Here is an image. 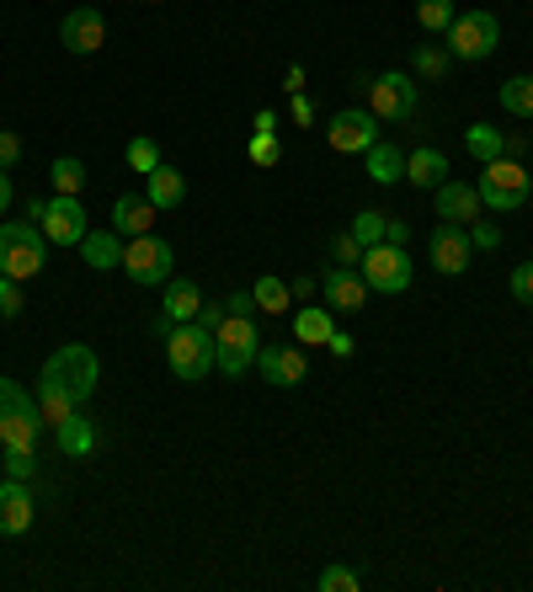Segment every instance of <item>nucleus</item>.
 Segmentation results:
<instances>
[{
  "instance_id": "21",
  "label": "nucleus",
  "mask_w": 533,
  "mask_h": 592,
  "mask_svg": "<svg viewBox=\"0 0 533 592\" xmlns=\"http://www.w3.org/2000/svg\"><path fill=\"white\" fill-rule=\"evenodd\" d=\"M406 181L411 187H438V181H448V155L432 145H421L406 155Z\"/></svg>"
},
{
  "instance_id": "31",
  "label": "nucleus",
  "mask_w": 533,
  "mask_h": 592,
  "mask_svg": "<svg viewBox=\"0 0 533 592\" xmlns=\"http://www.w3.org/2000/svg\"><path fill=\"white\" fill-rule=\"evenodd\" d=\"M453 17H459L453 0H416V22H421L427 32H448L453 28Z\"/></svg>"
},
{
  "instance_id": "36",
  "label": "nucleus",
  "mask_w": 533,
  "mask_h": 592,
  "mask_svg": "<svg viewBox=\"0 0 533 592\" xmlns=\"http://www.w3.org/2000/svg\"><path fill=\"white\" fill-rule=\"evenodd\" d=\"M315 588H321V592H357V571H353V565H326Z\"/></svg>"
},
{
  "instance_id": "30",
  "label": "nucleus",
  "mask_w": 533,
  "mask_h": 592,
  "mask_svg": "<svg viewBox=\"0 0 533 592\" xmlns=\"http://www.w3.org/2000/svg\"><path fill=\"white\" fill-rule=\"evenodd\" d=\"M38 412H43V422H54V427H60L64 416L81 412V406H75L64 390H54V385H43V380H38Z\"/></svg>"
},
{
  "instance_id": "14",
  "label": "nucleus",
  "mask_w": 533,
  "mask_h": 592,
  "mask_svg": "<svg viewBox=\"0 0 533 592\" xmlns=\"http://www.w3.org/2000/svg\"><path fill=\"white\" fill-rule=\"evenodd\" d=\"M470 257H474V240L464 225H438V230H432V267H438L443 278H459V272L470 267Z\"/></svg>"
},
{
  "instance_id": "43",
  "label": "nucleus",
  "mask_w": 533,
  "mask_h": 592,
  "mask_svg": "<svg viewBox=\"0 0 533 592\" xmlns=\"http://www.w3.org/2000/svg\"><path fill=\"white\" fill-rule=\"evenodd\" d=\"M470 240H474V251H497V246H502V230H497V225H474Z\"/></svg>"
},
{
  "instance_id": "27",
  "label": "nucleus",
  "mask_w": 533,
  "mask_h": 592,
  "mask_svg": "<svg viewBox=\"0 0 533 592\" xmlns=\"http://www.w3.org/2000/svg\"><path fill=\"white\" fill-rule=\"evenodd\" d=\"M251 299H257V310H266V315H283V310L294 304V289H289L283 278L262 272V278H257V289H251Z\"/></svg>"
},
{
  "instance_id": "24",
  "label": "nucleus",
  "mask_w": 533,
  "mask_h": 592,
  "mask_svg": "<svg viewBox=\"0 0 533 592\" xmlns=\"http://www.w3.org/2000/svg\"><path fill=\"white\" fill-rule=\"evenodd\" d=\"M198 310H203V289L192 283V278H181V283H171L166 289V299H160V315H171V321H198Z\"/></svg>"
},
{
  "instance_id": "40",
  "label": "nucleus",
  "mask_w": 533,
  "mask_h": 592,
  "mask_svg": "<svg viewBox=\"0 0 533 592\" xmlns=\"http://www.w3.org/2000/svg\"><path fill=\"white\" fill-rule=\"evenodd\" d=\"M512 294L523 299V304H533V262H518V267H512Z\"/></svg>"
},
{
  "instance_id": "28",
  "label": "nucleus",
  "mask_w": 533,
  "mask_h": 592,
  "mask_svg": "<svg viewBox=\"0 0 533 592\" xmlns=\"http://www.w3.org/2000/svg\"><path fill=\"white\" fill-rule=\"evenodd\" d=\"M464 149H470L474 160H497V155H506V139H502V128H491V123H470L464 128Z\"/></svg>"
},
{
  "instance_id": "17",
  "label": "nucleus",
  "mask_w": 533,
  "mask_h": 592,
  "mask_svg": "<svg viewBox=\"0 0 533 592\" xmlns=\"http://www.w3.org/2000/svg\"><path fill=\"white\" fill-rule=\"evenodd\" d=\"M321 289H326V304L342 310V315H353V310L368 304V283H363V272H353V267H331L326 278H321Z\"/></svg>"
},
{
  "instance_id": "1",
  "label": "nucleus",
  "mask_w": 533,
  "mask_h": 592,
  "mask_svg": "<svg viewBox=\"0 0 533 592\" xmlns=\"http://www.w3.org/2000/svg\"><path fill=\"white\" fill-rule=\"evenodd\" d=\"M166 363H171V374H177L181 385L208 380V374L219 368L213 331H208L203 321H181V326H171V336H166Z\"/></svg>"
},
{
  "instance_id": "16",
  "label": "nucleus",
  "mask_w": 533,
  "mask_h": 592,
  "mask_svg": "<svg viewBox=\"0 0 533 592\" xmlns=\"http://www.w3.org/2000/svg\"><path fill=\"white\" fill-rule=\"evenodd\" d=\"M60 43L70 49V54H96V49L107 43V22H102V11H91V6L70 11V17L60 22Z\"/></svg>"
},
{
  "instance_id": "11",
  "label": "nucleus",
  "mask_w": 533,
  "mask_h": 592,
  "mask_svg": "<svg viewBox=\"0 0 533 592\" xmlns=\"http://www.w3.org/2000/svg\"><path fill=\"white\" fill-rule=\"evenodd\" d=\"M38 225H43V236L54 240V246H81L86 240V208H81V198L75 193H54L49 204H43V214H38Z\"/></svg>"
},
{
  "instance_id": "37",
  "label": "nucleus",
  "mask_w": 533,
  "mask_h": 592,
  "mask_svg": "<svg viewBox=\"0 0 533 592\" xmlns=\"http://www.w3.org/2000/svg\"><path fill=\"white\" fill-rule=\"evenodd\" d=\"M128 166L149 177V172L160 166V145H155V139H134V145H128Z\"/></svg>"
},
{
  "instance_id": "8",
  "label": "nucleus",
  "mask_w": 533,
  "mask_h": 592,
  "mask_svg": "<svg viewBox=\"0 0 533 592\" xmlns=\"http://www.w3.org/2000/svg\"><path fill=\"white\" fill-rule=\"evenodd\" d=\"M357 267H363V283H368L374 294H406V289H411V257H406V246L379 240V246L363 251Z\"/></svg>"
},
{
  "instance_id": "12",
  "label": "nucleus",
  "mask_w": 533,
  "mask_h": 592,
  "mask_svg": "<svg viewBox=\"0 0 533 592\" xmlns=\"http://www.w3.org/2000/svg\"><path fill=\"white\" fill-rule=\"evenodd\" d=\"M331 149H342V155H368V145H379V118L368 113V107H347V113H336L331 118Z\"/></svg>"
},
{
  "instance_id": "48",
  "label": "nucleus",
  "mask_w": 533,
  "mask_h": 592,
  "mask_svg": "<svg viewBox=\"0 0 533 592\" xmlns=\"http://www.w3.org/2000/svg\"><path fill=\"white\" fill-rule=\"evenodd\" d=\"M294 118H299V123L315 118V102H310V96H299V91H294Z\"/></svg>"
},
{
  "instance_id": "38",
  "label": "nucleus",
  "mask_w": 533,
  "mask_h": 592,
  "mask_svg": "<svg viewBox=\"0 0 533 592\" xmlns=\"http://www.w3.org/2000/svg\"><path fill=\"white\" fill-rule=\"evenodd\" d=\"M22 315V283L0 272V321H17Z\"/></svg>"
},
{
  "instance_id": "47",
  "label": "nucleus",
  "mask_w": 533,
  "mask_h": 592,
  "mask_svg": "<svg viewBox=\"0 0 533 592\" xmlns=\"http://www.w3.org/2000/svg\"><path fill=\"white\" fill-rule=\"evenodd\" d=\"M198 321H203V326L213 331V326H219V321H224V304H208V299H203V310H198Z\"/></svg>"
},
{
  "instance_id": "19",
  "label": "nucleus",
  "mask_w": 533,
  "mask_h": 592,
  "mask_svg": "<svg viewBox=\"0 0 533 592\" xmlns=\"http://www.w3.org/2000/svg\"><path fill=\"white\" fill-rule=\"evenodd\" d=\"M155 214H160V208L149 204V198H139V193H123L118 204H113V230H118V236H149V225H155Z\"/></svg>"
},
{
  "instance_id": "29",
  "label": "nucleus",
  "mask_w": 533,
  "mask_h": 592,
  "mask_svg": "<svg viewBox=\"0 0 533 592\" xmlns=\"http://www.w3.org/2000/svg\"><path fill=\"white\" fill-rule=\"evenodd\" d=\"M502 107L512 118H533V75H512L502 81Z\"/></svg>"
},
{
  "instance_id": "9",
  "label": "nucleus",
  "mask_w": 533,
  "mask_h": 592,
  "mask_svg": "<svg viewBox=\"0 0 533 592\" xmlns=\"http://www.w3.org/2000/svg\"><path fill=\"white\" fill-rule=\"evenodd\" d=\"M171 262H177V251H171V240H160V236H134L123 246V272L134 283H166Z\"/></svg>"
},
{
  "instance_id": "39",
  "label": "nucleus",
  "mask_w": 533,
  "mask_h": 592,
  "mask_svg": "<svg viewBox=\"0 0 533 592\" xmlns=\"http://www.w3.org/2000/svg\"><path fill=\"white\" fill-rule=\"evenodd\" d=\"M32 470H38L32 448H6V475H11V480H32Z\"/></svg>"
},
{
  "instance_id": "2",
  "label": "nucleus",
  "mask_w": 533,
  "mask_h": 592,
  "mask_svg": "<svg viewBox=\"0 0 533 592\" xmlns=\"http://www.w3.org/2000/svg\"><path fill=\"white\" fill-rule=\"evenodd\" d=\"M43 385H54V390H64L75 406H86L91 395H96V380H102V357L91 353L86 342H64L60 353L43 363V374H38Z\"/></svg>"
},
{
  "instance_id": "49",
  "label": "nucleus",
  "mask_w": 533,
  "mask_h": 592,
  "mask_svg": "<svg viewBox=\"0 0 533 592\" xmlns=\"http://www.w3.org/2000/svg\"><path fill=\"white\" fill-rule=\"evenodd\" d=\"M283 86H289V91H299V86H304V70H299V64H289V75H283Z\"/></svg>"
},
{
  "instance_id": "18",
  "label": "nucleus",
  "mask_w": 533,
  "mask_h": 592,
  "mask_svg": "<svg viewBox=\"0 0 533 592\" xmlns=\"http://www.w3.org/2000/svg\"><path fill=\"white\" fill-rule=\"evenodd\" d=\"M480 193H474L470 181H438V214H443V225H474L480 219Z\"/></svg>"
},
{
  "instance_id": "32",
  "label": "nucleus",
  "mask_w": 533,
  "mask_h": 592,
  "mask_svg": "<svg viewBox=\"0 0 533 592\" xmlns=\"http://www.w3.org/2000/svg\"><path fill=\"white\" fill-rule=\"evenodd\" d=\"M448 64H453V54H448L443 43H421L416 49V75H427V81H443Z\"/></svg>"
},
{
  "instance_id": "6",
  "label": "nucleus",
  "mask_w": 533,
  "mask_h": 592,
  "mask_svg": "<svg viewBox=\"0 0 533 592\" xmlns=\"http://www.w3.org/2000/svg\"><path fill=\"white\" fill-rule=\"evenodd\" d=\"M480 204L485 208H523L533 193V177L523 172V160H506V155H497V160H485V172H480Z\"/></svg>"
},
{
  "instance_id": "50",
  "label": "nucleus",
  "mask_w": 533,
  "mask_h": 592,
  "mask_svg": "<svg viewBox=\"0 0 533 592\" xmlns=\"http://www.w3.org/2000/svg\"><path fill=\"white\" fill-rule=\"evenodd\" d=\"M6 208H11V177L0 172V214H6Z\"/></svg>"
},
{
  "instance_id": "15",
  "label": "nucleus",
  "mask_w": 533,
  "mask_h": 592,
  "mask_svg": "<svg viewBox=\"0 0 533 592\" xmlns=\"http://www.w3.org/2000/svg\"><path fill=\"white\" fill-rule=\"evenodd\" d=\"M32 512H38V502H32V486L28 480H0V533L6 539H17V533L32 529Z\"/></svg>"
},
{
  "instance_id": "13",
  "label": "nucleus",
  "mask_w": 533,
  "mask_h": 592,
  "mask_svg": "<svg viewBox=\"0 0 533 592\" xmlns=\"http://www.w3.org/2000/svg\"><path fill=\"white\" fill-rule=\"evenodd\" d=\"M257 368H262L266 385H278V390L304 385V374H310V363H304V353H299L294 342H266L262 353H257Z\"/></svg>"
},
{
  "instance_id": "35",
  "label": "nucleus",
  "mask_w": 533,
  "mask_h": 592,
  "mask_svg": "<svg viewBox=\"0 0 533 592\" xmlns=\"http://www.w3.org/2000/svg\"><path fill=\"white\" fill-rule=\"evenodd\" d=\"M245 155H251V166H278V160H283V145H278V128H266V134H251V145H245Z\"/></svg>"
},
{
  "instance_id": "7",
  "label": "nucleus",
  "mask_w": 533,
  "mask_h": 592,
  "mask_svg": "<svg viewBox=\"0 0 533 592\" xmlns=\"http://www.w3.org/2000/svg\"><path fill=\"white\" fill-rule=\"evenodd\" d=\"M213 347H219V368H224L230 380H240V374L257 363V353H262V331H257L251 315H224V321L213 326Z\"/></svg>"
},
{
  "instance_id": "3",
  "label": "nucleus",
  "mask_w": 533,
  "mask_h": 592,
  "mask_svg": "<svg viewBox=\"0 0 533 592\" xmlns=\"http://www.w3.org/2000/svg\"><path fill=\"white\" fill-rule=\"evenodd\" d=\"M43 257H49V236L43 225H28V219H11L0 225V272L6 278H38L43 272Z\"/></svg>"
},
{
  "instance_id": "5",
  "label": "nucleus",
  "mask_w": 533,
  "mask_h": 592,
  "mask_svg": "<svg viewBox=\"0 0 533 592\" xmlns=\"http://www.w3.org/2000/svg\"><path fill=\"white\" fill-rule=\"evenodd\" d=\"M448 43V54L453 60H470V64H480V60H491L497 49H502V28H497V17L491 11H459L453 17V28L443 32Z\"/></svg>"
},
{
  "instance_id": "34",
  "label": "nucleus",
  "mask_w": 533,
  "mask_h": 592,
  "mask_svg": "<svg viewBox=\"0 0 533 592\" xmlns=\"http://www.w3.org/2000/svg\"><path fill=\"white\" fill-rule=\"evenodd\" d=\"M385 225H389V219L379 214V208H363V214L353 219V240L368 251V246H379V240H385Z\"/></svg>"
},
{
  "instance_id": "10",
  "label": "nucleus",
  "mask_w": 533,
  "mask_h": 592,
  "mask_svg": "<svg viewBox=\"0 0 533 592\" xmlns=\"http://www.w3.org/2000/svg\"><path fill=\"white\" fill-rule=\"evenodd\" d=\"M368 113L379 123H400L416 113V81L411 75H400V70H389V75H374L368 81Z\"/></svg>"
},
{
  "instance_id": "41",
  "label": "nucleus",
  "mask_w": 533,
  "mask_h": 592,
  "mask_svg": "<svg viewBox=\"0 0 533 592\" xmlns=\"http://www.w3.org/2000/svg\"><path fill=\"white\" fill-rule=\"evenodd\" d=\"M17 160H22V139L11 128H0V172H11Z\"/></svg>"
},
{
  "instance_id": "20",
  "label": "nucleus",
  "mask_w": 533,
  "mask_h": 592,
  "mask_svg": "<svg viewBox=\"0 0 533 592\" xmlns=\"http://www.w3.org/2000/svg\"><path fill=\"white\" fill-rule=\"evenodd\" d=\"M145 198L160 208V214H171V208H181V198H187V177H181L177 166L160 160V166L145 177Z\"/></svg>"
},
{
  "instance_id": "22",
  "label": "nucleus",
  "mask_w": 533,
  "mask_h": 592,
  "mask_svg": "<svg viewBox=\"0 0 533 592\" xmlns=\"http://www.w3.org/2000/svg\"><path fill=\"white\" fill-rule=\"evenodd\" d=\"M54 444H60V454H70V459H86L91 448H96V427H91L81 412H70L54 427Z\"/></svg>"
},
{
  "instance_id": "4",
  "label": "nucleus",
  "mask_w": 533,
  "mask_h": 592,
  "mask_svg": "<svg viewBox=\"0 0 533 592\" xmlns=\"http://www.w3.org/2000/svg\"><path fill=\"white\" fill-rule=\"evenodd\" d=\"M38 438H43V412H38V401L0 374V444L32 448V454H38Z\"/></svg>"
},
{
  "instance_id": "23",
  "label": "nucleus",
  "mask_w": 533,
  "mask_h": 592,
  "mask_svg": "<svg viewBox=\"0 0 533 592\" xmlns=\"http://www.w3.org/2000/svg\"><path fill=\"white\" fill-rule=\"evenodd\" d=\"M81 257H86V267H96V272H113V267H123L118 230H86V240H81Z\"/></svg>"
},
{
  "instance_id": "26",
  "label": "nucleus",
  "mask_w": 533,
  "mask_h": 592,
  "mask_svg": "<svg viewBox=\"0 0 533 592\" xmlns=\"http://www.w3.org/2000/svg\"><path fill=\"white\" fill-rule=\"evenodd\" d=\"M368 177L374 181H400L406 177V155H400V149L389 145V139H379V145H368Z\"/></svg>"
},
{
  "instance_id": "45",
  "label": "nucleus",
  "mask_w": 533,
  "mask_h": 592,
  "mask_svg": "<svg viewBox=\"0 0 533 592\" xmlns=\"http://www.w3.org/2000/svg\"><path fill=\"white\" fill-rule=\"evenodd\" d=\"M406 236H411V225H406V219H389V225H385V240H389V246H406Z\"/></svg>"
},
{
  "instance_id": "44",
  "label": "nucleus",
  "mask_w": 533,
  "mask_h": 592,
  "mask_svg": "<svg viewBox=\"0 0 533 592\" xmlns=\"http://www.w3.org/2000/svg\"><path fill=\"white\" fill-rule=\"evenodd\" d=\"M224 315H257V299H251V294H230V299H224Z\"/></svg>"
},
{
  "instance_id": "33",
  "label": "nucleus",
  "mask_w": 533,
  "mask_h": 592,
  "mask_svg": "<svg viewBox=\"0 0 533 592\" xmlns=\"http://www.w3.org/2000/svg\"><path fill=\"white\" fill-rule=\"evenodd\" d=\"M49 177H54V193H75V198H81V187H86V166H81L75 155H60Z\"/></svg>"
},
{
  "instance_id": "25",
  "label": "nucleus",
  "mask_w": 533,
  "mask_h": 592,
  "mask_svg": "<svg viewBox=\"0 0 533 592\" xmlns=\"http://www.w3.org/2000/svg\"><path fill=\"white\" fill-rule=\"evenodd\" d=\"M331 331H336L331 310H315V304H304V310L294 315V336H299V342H310V347H326Z\"/></svg>"
},
{
  "instance_id": "42",
  "label": "nucleus",
  "mask_w": 533,
  "mask_h": 592,
  "mask_svg": "<svg viewBox=\"0 0 533 592\" xmlns=\"http://www.w3.org/2000/svg\"><path fill=\"white\" fill-rule=\"evenodd\" d=\"M331 251H336V267H353V262H363V246H357L353 236H336V246H331Z\"/></svg>"
},
{
  "instance_id": "46",
  "label": "nucleus",
  "mask_w": 533,
  "mask_h": 592,
  "mask_svg": "<svg viewBox=\"0 0 533 592\" xmlns=\"http://www.w3.org/2000/svg\"><path fill=\"white\" fill-rule=\"evenodd\" d=\"M331 353L336 357H353V336H347V331H331V342H326Z\"/></svg>"
}]
</instances>
